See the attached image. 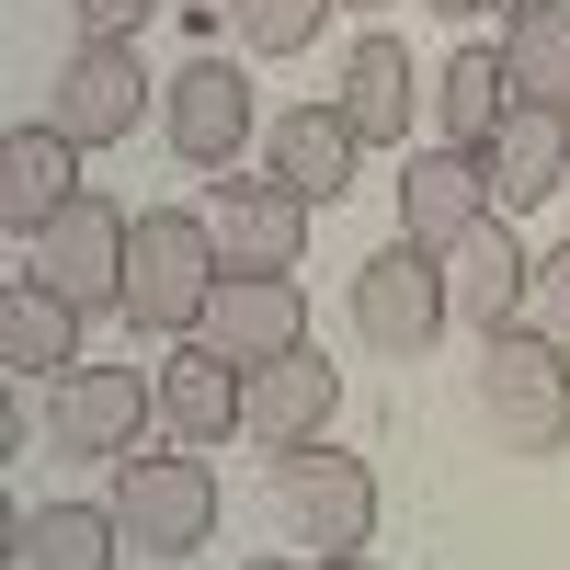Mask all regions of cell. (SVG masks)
<instances>
[{
  "mask_svg": "<svg viewBox=\"0 0 570 570\" xmlns=\"http://www.w3.org/2000/svg\"><path fill=\"white\" fill-rule=\"evenodd\" d=\"M228 285V252H217V217L206 206H149L126 240V320L183 343V331H206V297Z\"/></svg>",
  "mask_w": 570,
  "mask_h": 570,
  "instance_id": "cell-1",
  "label": "cell"
},
{
  "mask_svg": "<svg viewBox=\"0 0 570 570\" xmlns=\"http://www.w3.org/2000/svg\"><path fill=\"white\" fill-rule=\"evenodd\" d=\"M480 422L502 434V456H559L570 445V354L537 331H480Z\"/></svg>",
  "mask_w": 570,
  "mask_h": 570,
  "instance_id": "cell-2",
  "label": "cell"
},
{
  "mask_svg": "<svg viewBox=\"0 0 570 570\" xmlns=\"http://www.w3.org/2000/svg\"><path fill=\"white\" fill-rule=\"evenodd\" d=\"M274 513H285V537L297 548H320V570L331 559H365L376 548V468L365 456H343V445H285L274 456Z\"/></svg>",
  "mask_w": 570,
  "mask_h": 570,
  "instance_id": "cell-3",
  "label": "cell"
},
{
  "mask_svg": "<svg viewBox=\"0 0 570 570\" xmlns=\"http://www.w3.org/2000/svg\"><path fill=\"white\" fill-rule=\"evenodd\" d=\"M104 502H115V525H126L137 559H195L217 537V513H228V491H217L206 456H115V491Z\"/></svg>",
  "mask_w": 570,
  "mask_h": 570,
  "instance_id": "cell-4",
  "label": "cell"
},
{
  "mask_svg": "<svg viewBox=\"0 0 570 570\" xmlns=\"http://www.w3.org/2000/svg\"><path fill=\"white\" fill-rule=\"evenodd\" d=\"M354 331H365V354H389V365H422L456 331V297H445V263L422 252V240H389V252H365L354 263Z\"/></svg>",
  "mask_w": 570,
  "mask_h": 570,
  "instance_id": "cell-5",
  "label": "cell"
},
{
  "mask_svg": "<svg viewBox=\"0 0 570 570\" xmlns=\"http://www.w3.org/2000/svg\"><path fill=\"white\" fill-rule=\"evenodd\" d=\"M126 240H137V217H126L115 195H91V183H80V195L23 240V252H35L23 274H46L80 320H104V308H126Z\"/></svg>",
  "mask_w": 570,
  "mask_h": 570,
  "instance_id": "cell-6",
  "label": "cell"
},
{
  "mask_svg": "<svg viewBox=\"0 0 570 570\" xmlns=\"http://www.w3.org/2000/svg\"><path fill=\"white\" fill-rule=\"evenodd\" d=\"M160 149L183 171H240V149H252V69L240 58H183L160 80Z\"/></svg>",
  "mask_w": 570,
  "mask_h": 570,
  "instance_id": "cell-7",
  "label": "cell"
},
{
  "mask_svg": "<svg viewBox=\"0 0 570 570\" xmlns=\"http://www.w3.org/2000/svg\"><path fill=\"white\" fill-rule=\"evenodd\" d=\"M137 115H160V91H149V69H137V46H69V69L46 80V126L69 137V149H126L137 137Z\"/></svg>",
  "mask_w": 570,
  "mask_h": 570,
  "instance_id": "cell-8",
  "label": "cell"
},
{
  "mask_svg": "<svg viewBox=\"0 0 570 570\" xmlns=\"http://www.w3.org/2000/svg\"><path fill=\"white\" fill-rule=\"evenodd\" d=\"M149 422H160V376H137V365H69L58 389H46V434H58V456H91V468L137 456Z\"/></svg>",
  "mask_w": 570,
  "mask_h": 570,
  "instance_id": "cell-9",
  "label": "cell"
},
{
  "mask_svg": "<svg viewBox=\"0 0 570 570\" xmlns=\"http://www.w3.org/2000/svg\"><path fill=\"white\" fill-rule=\"evenodd\" d=\"M206 217H217V252H228V274H297V252H308V195L285 171H228L217 195H206Z\"/></svg>",
  "mask_w": 570,
  "mask_h": 570,
  "instance_id": "cell-10",
  "label": "cell"
},
{
  "mask_svg": "<svg viewBox=\"0 0 570 570\" xmlns=\"http://www.w3.org/2000/svg\"><path fill=\"white\" fill-rule=\"evenodd\" d=\"M149 376H160V434H171V445H228V434H240L252 365H240V354H217L206 331H183V343H171Z\"/></svg>",
  "mask_w": 570,
  "mask_h": 570,
  "instance_id": "cell-11",
  "label": "cell"
},
{
  "mask_svg": "<svg viewBox=\"0 0 570 570\" xmlns=\"http://www.w3.org/2000/svg\"><path fill=\"white\" fill-rule=\"evenodd\" d=\"M480 217H502L480 149H400V240H422V252L445 263Z\"/></svg>",
  "mask_w": 570,
  "mask_h": 570,
  "instance_id": "cell-12",
  "label": "cell"
},
{
  "mask_svg": "<svg viewBox=\"0 0 570 570\" xmlns=\"http://www.w3.org/2000/svg\"><path fill=\"white\" fill-rule=\"evenodd\" d=\"M480 171H491V206H502V217L570 195V115H559V104H513V115L480 137Z\"/></svg>",
  "mask_w": 570,
  "mask_h": 570,
  "instance_id": "cell-13",
  "label": "cell"
},
{
  "mask_svg": "<svg viewBox=\"0 0 570 570\" xmlns=\"http://www.w3.org/2000/svg\"><path fill=\"white\" fill-rule=\"evenodd\" d=\"M331 411H343V365H320L308 343L297 354H274V365H252V400H240V434L252 445H320L331 434Z\"/></svg>",
  "mask_w": 570,
  "mask_h": 570,
  "instance_id": "cell-14",
  "label": "cell"
},
{
  "mask_svg": "<svg viewBox=\"0 0 570 570\" xmlns=\"http://www.w3.org/2000/svg\"><path fill=\"white\" fill-rule=\"evenodd\" d=\"M206 343L240 354V365L297 354V343H308V297H297V274H228L217 297H206Z\"/></svg>",
  "mask_w": 570,
  "mask_h": 570,
  "instance_id": "cell-15",
  "label": "cell"
},
{
  "mask_svg": "<svg viewBox=\"0 0 570 570\" xmlns=\"http://www.w3.org/2000/svg\"><path fill=\"white\" fill-rule=\"evenodd\" d=\"M525 274H537L525 228H513V217H480V228L445 252V297H456L468 331H513V308H525Z\"/></svg>",
  "mask_w": 570,
  "mask_h": 570,
  "instance_id": "cell-16",
  "label": "cell"
},
{
  "mask_svg": "<svg viewBox=\"0 0 570 570\" xmlns=\"http://www.w3.org/2000/svg\"><path fill=\"white\" fill-rule=\"evenodd\" d=\"M331 104L354 115L365 149H411V104H422L411 46H400V35H354V46H343V80H331Z\"/></svg>",
  "mask_w": 570,
  "mask_h": 570,
  "instance_id": "cell-17",
  "label": "cell"
},
{
  "mask_svg": "<svg viewBox=\"0 0 570 570\" xmlns=\"http://www.w3.org/2000/svg\"><path fill=\"white\" fill-rule=\"evenodd\" d=\"M80 160H91V149H69L46 115L12 126V137H0V228H12V240H35V228L80 195Z\"/></svg>",
  "mask_w": 570,
  "mask_h": 570,
  "instance_id": "cell-18",
  "label": "cell"
},
{
  "mask_svg": "<svg viewBox=\"0 0 570 570\" xmlns=\"http://www.w3.org/2000/svg\"><path fill=\"white\" fill-rule=\"evenodd\" d=\"M354 160H365V137H354V115H343V104H297V115H274V126H263V171H285L308 206L343 195Z\"/></svg>",
  "mask_w": 570,
  "mask_h": 570,
  "instance_id": "cell-19",
  "label": "cell"
},
{
  "mask_svg": "<svg viewBox=\"0 0 570 570\" xmlns=\"http://www.w3.org/2000/svg\"><path fill=\"white\" fill-rule=\"evenodd\" d=\"M12 570H115L126 559V525L115 502H46V513H12Z\"/></svg>",
  "mask_w": 570,
  "mask_h": 570,
  "instance_id": "cell-20",
  "label": "cell"
},
{
  "mask_svg": "<svg viewBox=\"0 0 570 570\" xmlns=\"http://www.w3.org/2000/svg\"><path fill=\"white\" fill-rule=\"evenodd\" d=\"M0 365H12V376H69V365H80V308H69L46 274H12V285H0Z\"/></svg>",
  "mask_w": 570,
  "mask_h": 570,
  "instance_id": "cell-21",
  "label": "cell"
},
{
  "mask_svg": "<svg viewBox=\"0 0 570 570\" xmlns=\"http://www.w3.org/2000/svg\"><path fill=\"white\" fill-rule=\"evenodd\" d=\"M502 69H513V104H559L570 115V0H513Z\"/></svg>",
  "mask_w": 570,
  "mask_h": 570,
  "instance_id": "cell-22",
  "label": "cell"
},
{
  "mask_svg": "<svg viewBox=\"0 0 570 570\" xmlns=\"http://www.w3.org/2000/svg\"><path fill=\"white\" fill-rule=\"evenodd\" d=\"M502 115H513V69H502V46H456V58L434 69V126H445V149H480Z\"/></svg>",
  "mask_w": 570,
  "mask_h": 570,
  "instance_id": "cell-23",
  "label": "cell"
},
{
  "mask_svg": "<svg viewBox=\"0 0 570 570\" xmlns=\"http://www.w3.org/2000/svg\"><path fill=\"white\" fill-rule=\"evenodd\" d=\"M331 12H343V0H228V35H240L252 58H308Z\"/></svg>",
  "mask_w": 570,
  "mask_h": 570,
  "instance_id": "cell-24",
  "label": "cell"
},
{
  "mask_svg": "<svg viewBox=\"0 0 570 570\" xmlns=\"http://www.w3.org/2000/svg\"><path fill=\"white\" fill-rule=\"evenodd\" d=\"M513 331H537V343H559V354H570V240H559V252H537V274H525V308H513Z\"/></svg>",
  "mask_w": 570,
  "mask_h": 570,
  "instance_id": "cell-25",
  "label": "cell"
},
{
  "mask_svg": "<svg viewBox=\"0 0 570 570\" xmlns=\"http://www.w3.org/2000/svg\"><path fill=\"white\" fill-rule=\"evenodd\" d=\"M69 12H80V35H91V46H137L160 0H69Z\"/></svg>",
  "mask_w": 570,
  "mask_h": 570,
  "instance_id": "cell-26",
  "label": "cell"
},
{
  "mask_svg": "<svg viewBox=\"0 0 570 570\" xmlns=\"http://www.w3.org/2000/svg\"><path fill=\"white\" fill-rule=\"evenodd\" d=\"M422 12H480V0H422Z\"/></svg>",
  "mask_w": 570,
  "mask_h": 570,
  "instance_id": "cell-27",
  "label": "cell"
},
{
  "mask_svg": "<svg viewBox=\"0 0 570 570\" xmlns=\"http://www.w3.org/2000/svg\"><path fill=\"white\" fill-rule=\"evenodd\" d=\"M240 570H297V559H240Z\"/></svg>",
  "mask_w": 570,
  "mask_h": 570,
  "instance_id": "cell-28",
  "label": "cell"
},
{
  "mask_svg": "<svg viewBox=\"0 0 570 570\" xmlns=\"http://www.w3.org/2000/svg\"><path fill=\"white\" fill-rule=\"evenodd\" d=\"M343 12H389V0H343Z\"/></svg>",
  "mask_w": 570,
  "mask_h": 570,
  "instance_id": "cell-29",
  "label": "cell"
},
{
  "mask_svg": "<svg viewBox=\"0 0 570 570\" xmlns=\"http://www.w3.org/2000/svg\"><path fill=\"white\" fill-rule=\"evenodd\" d=\"M331 570H376V559H331Z\"/></svg>",
  "mask_w": 570,
  "mask_h": 570,
  "instance_id": "cell-30",
  "label": "cell"
}]
</instances>
